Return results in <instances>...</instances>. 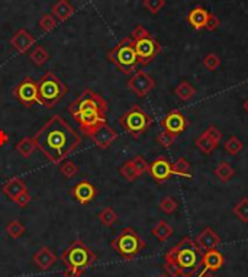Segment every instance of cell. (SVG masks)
Listing matches in <instances>:
<instances>
[{
  "label": "cell",
  "mask_w": 248,
  "mask_h": 277,
  "mask_svg": "<svg viewBox=\"0 0 248 277\" xmlns=\"http://www.w3.org/2000/svg\"><path fill=\"white\" fill-rule=\"evenodd\" d=\"M202 267V251L195 240L184 237L170 251L165 253L164 269L171 277H193Z\"/></svg>",
  "instance_id": "cell-2"
},
{
  "label": "cell",
  "mask_w": 248,
  "mask_h": 277,
  "mask_svg": "<svg viewBox=\"0 0 248 277\" xmlns=\"http://www.w3.org/2000/svg\"><path fill=\"white\" fill-rule=\"evenodd\" d=\"M206 134L219 145V142H221V139H222V132H221L216 126H209V128L206 129Z\"/></svg>",
  "instance_id": "cell-44"
},
{
  "label": "cell",
  "mask_w": 248,
  "mask_h": 277,
  "mask_svg": "<svg viewBox=\"0 0 248 277\" xmlns=\"http://www.w3.org/2000/svg\"><path fill=\"white\" fill-rule=\"evenodd\" d=\"M244 110H246V112L248 113V99L246 100V102H244Z\"/></svg>",
  "instance_id": "cell-49"
},
{
  "label": "cell",
  "mask_w": 248,
  "mask_h": 277,
  "mask_svg": "<svg viewBox=\"0 0 248 277\" xmlns=\"http://www.w3.org/2000/svg\"><path fill=\"white\" fill-rule=\"evenodd\" d=\"M174 93H176V96H177L180 100L187 102V100H190L196 94V89L192 86L189 82H181V83L176 87Z\"/></svg>",
  "instance_id": "cell-28"
},
{
  "label": "cell",
  "mask_w": 248,
  "mask_h": 277,
  "mask_svg": "<svg viewBox=\"0 0 248 277\" xmlns=\"http://www.w3.org/2000/svg\"><path fill=\"white\" fill-rule=\"evenodd\" d=\"M128 89L138 97H145L154 87H156V82L154 79L144 70H138L135 71L131 79L126 83Z\"/></svg>",
  "instance_id": "cell-12"
},
{
  "label": "cell",
  "mask_w": 248,
  "mask_h": 277,
  "mask_svg": "<svg viewBox=\"0 0 248 277\" xmlns=\"http://www.w3.org/2000/svg\"><path fill=\"white\" fill-rule=\"evenodd\" d=\"M57 261V256L48 247H41L32 257V263L41 270H48L51 269Z\"/></svg>",
  "instance_id": "cell-20"
},
{
  "label": "cell",
  "mask_w": 248,
  "mask_h": 277,
  "mask_svg": "<svg viewBox=\"0 0 248 277\" xmlns=\"http://www.w3.org/2000/svg\"><path fill=\"white\" fill-rule=\"evenodd\" d=\"M10 45L20 54H25L31 47L35 45V36L26 29H19L10 38Z\"/></svg>",
  "instance_id": "cell-17"
},
{
  "label": "cell",
  "mask_w": 248,
  "mask_h": 277,
  "mask_svg": "<svg viewBox=\"0 0 248 277\" xmlns=\"http://www.w3.org/2000/svg\"><path fill=\"white\" fill-rule=\"evenodd\" d=\"M69 89L53 71H45L38 80V104L54 109L67 94Z\"/></svg>",
  "instance_id": "cell-3"
},
{
  "label": "cell",
  "mask_w": 248,
  "mask_h": 277,
  "mask_svg": "<svg viewBox=\"0 0 248 277\" xmlns=\"http://www.w3.org/2000/svg\"><path fill=\"white\" fill-rule=\"evenodd\" d=\"M57 23H58V20L51 13L42 15L41 19H39V22H38V25H39V28H41L42 32H51V31H54L55 26H57Z\"/></svg>",
  "instance_id": "cell-35"
},
{
  "label": "cell",
  "mask_w": 248,
  "mask_h": 277,
  "mask_svg": "<svg viewBox=\"0 0 248 277\" xmlns=\"http://www.w3.org/2000/svg\"><path fill=\"white\" fill-rule=\"evenodd\" d=\"M12 93L18 99L19 103L29 109L38 103V82H35L31 76H25Z\"/></svg>",
  "instance_id": "cell-11"
},
{
  "label": "cell",
  "mask_w": 248,
  "mask_h": 277,
  "mask_svg": "<svg viewBox=\"0 0 248 277\" xmlns=\"http://www.w3.org/2000/svg\"><path fill=\"white\" fill-rule=\"evenodd\" d=\"M153 122V118L140 104H132L119 118V125L124 128L125 132L132 135L134 138H140L145 131H148Z\"/></svg>",
  "instance_id": "cell-7"
},
{
  "label": "cell",
  "mask_w": 248,
  "mask_h": 277,
  "mask_svg": "<svg viewBox=\"0 0 248 277\" xmlns=\"http://www.w3.org/2000/svg\"><path fill=\"white\" fill-rule=\"evenodd\" d=\"M71 194H73V197H74L79 203L87 205V203H90V202L96 197L97 190H96V187L93 186V183H90L89 180H82V182H79V183L73 187Z\"/></svg>",
  "instance_id": "cell-16"
},
{
  "label": "cell",
  "mask_w": 248,
  "mask_h": 277,
  "mask_svg": "<svg viewBox=\"0 0 248 277\" xmlns=\"http://www.w3.org/2000/svg\"><path fill=\"white\" fill-rule=\"evenodd\" d=\"M1 190H3V193H4L10 200H15L20 193L26 191L28 189H26V185H25L23 180H20V179H18V177H15V179L7 180V182L3 185Z\"/></svg>",
  "instance_id": "cell-23"
},
{
  "label": "cell",
  "mask_w": 248,
  "mask_h": 277,
  "mask_svg": "<svg viewBox=\"0 0 248 277\" xmlns=\"http://www.w3.org/2000/svg\"><path fill=\"white\" fill-rule=\"evenodd\" d=\"M25 231H26V228H25V225L22 222H19V221H12V222H9L7 226H6V232H7V235L12 240L20 238L25 234Z\"/></svg>",
  "instance_id": "cell-34"
},
{
  "label": "cell",
  "mask_w": 248,
  "mask_h": 277,
  "mask_svg": "<svg viewBox=\"0 0 248 277\" xmlns=\"http://www.w3.org/2000/svg\"><path fill=\"white\" fill-rule=\"evenodd\" d=\"M215 176L221 180V182H224V183H227V182H230L231 179L235 176V170L231 167L228 163H219V166L215 169Z\"/></svg>",
  "instance_id": "cell-30"
},
{
  "label": "cell",
  "mask_w": 248,
  "mask_h": 277,
  "mask_svg": "<svg viewBox=\"0 0 248 277\" xmlns=\"http://www.w3.org/2000/svg\"><path fill=\"white\" fill-rule=\"evenodd\" d=\"M35 150H38L35 141L31 137H25L16 144V151L19 153V156H22L23 158H29L35 153Z\"/></svg>",
  "instance_id": "cell-26"
},
{
  "label": "cell",
  "mask_w": 248,
  "mask_h": 277,
  "mask_svg": "<svg viewBox=\"0 0 248 277\" xmlns=\"http://www.w3.org/2000/svg\"><path fill=\"white\" fill-rule=\"evenodd\" d=\"M148 173L151 174V177L157 182V183H164L167 182L171 176H173V170H171V163L165 158L164 156L156 158L148 169Z\"/></svg>",
  "instance_id": "cell-15"
},
{
  "label": "cell",
  "mask_w": 248,
  "mask_h": 277,
  "mask_svg": "<svg viewBox=\"0 0 248 277\" xmlns=\"http://www.w3.org/2000/svg\"><path fill=\"white\" fill-rule=\"evenodd\" d=\"M153 235L161 241V243H164V241H167L171 235H173V228L168 225L165 221H159L154 228H153Z\"/></svg>",
  "instance_id": "cell-27"
},
{
  "label": "cell",
  "mask_w": 248,
  "mask_h": 277,
  "mask_svg": "<svg viewBox=\"0 0 248 277\" xmlns=\"http://www.w3.org/2000/svg\"><path fill=\"white\" fill-rule=\"evenodd\" d=\"M132 161V164H134V167H135V170L138 172L140 174V177H141L142 174L147 173L148 172V169H150V164L147 163V160L144 158L142 156H137L134 160H131Z\"/></svg>",
  "instance_id": "cell-42"
},
{
  "label": "cell",
  "mask_w": 248,
  "mask_h": 277,
  "mask_svg": "<svg viewBox=\"0 0 248 277\" xmlns=\"http://www.w3.org/2000/svg\"><path fill=\"white\" fill-rule=\"evenodd\" d=\"M7 142H9V137H7V134H6L4 131L0 129V147L6 145Z\"/></svg>",
  "instance_id": "cell-47"
},
{
  "label": "cell",
  "mask_w": 248,
  "mask_h": 277,
  "mask_svg": "<svg viewBox=\"0 0 248 277\" xmlns=\"http://www.w3.org/2000/svg\"><path fill=\"white\" fill-rule=\"evenodd\" d=\"M60 172L61 174L66 177V179H71V177H74L77 172H79V167L71 161V160H66V161H63V164L60 166Z\"/></svg>",
  "instance_id": "cell-38"
},
{
  "label": "cell",
  "mask_w": 248,
  "mask_h": 277,
  "mask_svg": "<svg viewBox=\"0 0 248 277\" xmlns=\"http://www.w3.org/2000/svg\"><path fill=\"white\" fill-rule=\"evenodd\" d=\"M203 66L209 70V71H215V70L219 69V66H221V58H219L216 54L209 52V54L203 58Z\"/></svg>",
  "instance_id": "cell-39"
},
{
  "label": "cell",
  "mask_w": 248,
  "mask_h": 277,
  "mask_svg": "<svg viewBox=\"0 0 248 277\" xmlns=\"http://www.w3.org/2000/svg\"><path fill=\"white\" fill-rule=\"evenodd\" d=\"M89 137L96 144V147H99L100 150H107L118 139V132L112 126H109L107 122H103L97 128H94Z\"/></svg>",
  "instance_id": "cell-14"
},
{
  "label": "cell",
  "mask_w": 248,
  "mask_h": 277,
  "mask_svg": "<svg viewBox=\"0 0 248 277\" xmlns=\"http://www.w3.org/2000/svg\"><path fill=\"white\" fill-rule=\"evenodd\" d=\"M73 119L79 123L82 132L84 135H87V137L94 131V128H97L103 122H107L106 112H103V110H100L97 107L82 109L80 112H77L76 115H73Z\"/></svg>",
  "instance_id": "cell-10"
},
{
  "label": "cell",
  "mask_w": 248,
  "mask_h": 277,
  "mask_svg": "<svg viewBox=\"0 0 248 277\" xmlns=\"http://www.w3.org/2000/svg\"><path fill=\"white\" fill-rule=\"evenodd\" d=\"M219 23H221V20H219V17L215 16L213 13H211V16H209V20H208V23H206V28L205 29H208V31H215V29H218V26H219Z\"/></svg>",
  "instance_id": "cell-45"
},
{
  "label": "cell",
  "mask_w": 248,
  "mask_h": 277,
  "mask_svg": "<svg viewBox=\"0 0 248 277\" xmlns=\"http://www.w3.org/2000/svg\"><path fill=\"white\" fill-rule=\"evenodd\" d=\"M119 173H121V176L124 177L125 180H128V182H134V180H137V179L140 177V174L135 170V167H134V164H132L131 160L126 161L124 166L119 169Z\"/></svg>",
  "instance_id": "cell-36"
},
{
  "label": "cell",
  "mask_w": 248,
  "mask_h": 277,
  "mask_svg": "<svg viewBox=\"0 0 248 277\" xmlns=\"http://www.w3.org/2000/svg\"><path fill=\"white\" fill-rule=\"evenodd\" d=\"M225 263L224 254L219 253L218 250H209L205 251V254L202 256V267L206 272H216L219 270Z\"/></svg>",
  "instance_id": "cell-21"
},
{
  "label": "cell",
  "mask_w": 248,
  "mask_h": 277,
  "mask_svg": "<svg viewBox=\"0 0 248 277\" xmlns=\"http://www.w3.org/2000/svg\"><path fill=\"white\" fill-rule=\"evenodd\" d=\"M159 206L164 213L171 215V213L176 212V209H177L178 205H177V200H176L174 197H171V196H164V197L160 200Z\"/></svg>",
  "instance_id": "cell-37"
},
{
  "label": "cell",
  "mask_w": 248,
  "mask_h": 277,
  "mask_svg": "<svg viewBox=\"0 0 248 277\" xmlns=\"http://www.w3.org/2000/svg\"><path fill=\"white\" fill-rule=\"evenodd\" d=\"M164 4H165V1L164 0H144V7L148 10V12H151V13H159L160 10L164 7Z\"/></svg>",
  "instance_id": "cell-41"
},
{
  "label": "cell",
  "mask_w": 248,
  "mask_h": 277,
  "mask_svg": "<svg viewBox=\"0 0 248 277\" xmlns=\"http://www.w3.org/2000/svg\"><path fill=\"white\" fill-rule=\"evenodd\" d=\"M224 148H225V151H227L230 156H237V154H240V153L243 151L244 144H243V141L238 138V137L231 135L230 138L227 139V142H225Z\"/></svg>",
  "instance_id": "cell-32"
},
{
  "label": "cell",
  "mask_w": 248,
  "mask_h": 277,
  "mask_svg": "<svg viewBox=\"0 0 248 277\" xmlns=\"http://www.w3.org/2000/svg\"><path fill=\"white\" fill-rule=\"evenodd\" d=\"M80 276H82V273L77 272V270H73V269H66V270L63 272V277H80Z\"/></svg>",
  "instance_id": "cell-46"
},
{
  "label": "cell",
  "mask_w": 248,
  "mask_h": 277,
  "mask_svg": "<svg viewBox=\"0 0 248 277\" xmlns=\"http://www.w3.org/2000/svg\"><path fill=\"white\" fill-rule=\"evenodd\" d=\"M161 128L163 131H167L170 134H173L174 137H178L180 134H183L189 125V122L186 119V116L177 110V109H173L170 110L163 119H161Z\"/></svg>",
  "instance_id": "cell-13"
},
{
  "label": "cell",
  "mask_w": 248,
  "mask_h": 277,
  "mask_svg": "<svg viewBox=\"0 0 248 277\" xmlns=\"http://www.w3.org/2000/svg\"><path fill=\"white\" fill-rule=\"evenodd\" d=\"M86 107H97L103 112H109V104L107 102L100 96L97 94L96 92H93L91 89H84L82 93H79L77 99H74L69 107H67V112L70 113L71 116L76 115L77 112H80L82 109H86Z\"/></svg>",
  "instance_id": "cell-9"
},
{
  "label": "cell",
  "mask_w": 248,
  "mask_h": 277,
  "mask_svg": "<svg viewBox=\"0 0 248 277\" xmlns=\"http://www.w3.org/2000/svg\"><path fill=\"white\" fill-rule=\"evenodd\" d=\"M196 147H197V150H199L202 154L209 156V154H212L213 151H215L219 145H218V144L206 134V131H205L202 135H199L197 139H196Z\"/></svg>",
  "instance_id": "cell-24"
},
{
  "label": "cell",
  "mask_w": 248,
  "mask_h": 277,
  "mask_svg": "<svg viewBox=\"0 0 248 277\" xmlns=\"http://www.w3.org/2000/svg\"><path fill=\"white\" fill-rule=\"evenodd\" d=\"M53 15L58 22H66L74 15V6L71 4L69 0H58L51 9Z\"/></svg>",
  "instance_id": "cell-22"
},
{
  "label": "cell",
  "mask_w": 248,
  "mask_h": 277,
  "mask_svg": "<svg viewBox=\"0 0 248 277\" xmlns=\"http://www.w3.org/2000/svg\"><path fill=\"white\" fill-rule=\"evenodd\" d=\"M131 39L134 42V48H135L137 57H138V63L141 66H148L151 61H154L157 58V55L161 52V45L159 44V41L141 25H138L132 31Z\"/></svg>",
  "instance_id": "cell-5"
},
{
  "label": "cell",
  "mask_w": 248,
  "mask_h": 277,
  "mask_svg": "<svg viewBox=\"0 0 248 277\" xmlns=\"http://www.w3.org/2000/svg\"><path fill=\"white\" fill-rule=\"evenodd\" d=\"M61 260L66 264V269L77 270L83 275L96 261V254L83 241L77 240L69 244V247L63 251Z\"/></svg>",
  "instance_id": "cell-6"
},
{
  "label": "cell",
  "mask_w": 248,
  "mask_h": 277,
  "mask_svg": "<svg viewBox=\"0 0 248 277\" xmlns=\"http://www.w3.org/2000/svg\"><path fill=\"white\" fill-rule=\"evenodd\" d=\"M118 213L115 212V209L113 208H105L102 209L100 212H99V215H97V219L100 221V224L105 226H112L115 225L116 222H118Z\"/></svg>",
  "instance_id": "cell-29"
},
{
  "label": "cell",
  "mask_w": 248,
  "mask_h": 277,
  "mask_svg": "<svg viewBox=\"0 0 248 277\" xmlns=\"http://www.w3.org/2000/svg\"><path fill=\"white\" fill-rule=\"evenodd\" d=\"M176 138L177 137H174L173 134H170L167 131H163V132H160L159 135H157V142H159L161 147H164V148H170L174 144Z\"/></svg>",
  "instance_id": "cell-40"
},
{
  "label": "cell",
  "mask_w": 248,
  "mask_h": 277,
  "mask_svg": "<svg viewBox=\"0 0 248 277\" xmlns=\"http://www.w3.org/2000/svg\"><path fill=\"white\" fill-rule=\"evenodd\" d=\"M32 138L36 148L54 166L66 161L82 144V137L60 115H55L44 123Z\"/></svg>",
  "instance_id": "cell-1"
},
{
  "label": "cell",
  "mask_w": 248,
  "mask_h": 277,
  "mask_svg": "<svg viewBox=\"0 0 248 277\" xmlns=\"http://www.w3.org/2000/svg\"><path fill=\"white\" fill-rule=\"evenodd\" d=\"M200 277H216L213 275V272H205V273H202V276Z\"/></svg>",
  "instance_id": "cell-48"
},
{
  "label": "cell",
  "mask_w": 248,
  "mask_h": 277,
  "mask_svg": "<svg viewBox=\"0 0 248 277\" xmlns=\"http://www.w3.org/2000/svg\"><path fill=\"white\" fill-rule=\"evenodd\" d=\"M159 277H171V276H168V275H167V273H164V275H160Z\"/></svg>",
  "instance_id": "cell-50"
},
{
  "label": "cell",
  "mask_w": 248,
  "mask_h": 277,
  "mask_svg": "<svg viewBox=\"0 0 248 277\" xmlns=\"http://www.w3.org/2000/svg\"><path fill=\"white\" fill-rule=\"evenodd\" d=\"M112 248L125 260H134L135 256L145 248V243L134 228H125L112 241Z\"/></svg>",
  "instance_id": "cell-8"
},
{
  "label": "cell",
  "mask_w": 248,
  "mask_h": 277,
  "mask_svg": "<svg viewBox=\"0 0 248 277\" xmlns=\"http://www.w3.org/2000/svg\"><path fill=\"white\" fill-rule=\"evenodd\" d=\"M106 57L107 60L125 76H132L137 71V67L140 64L131 36L119 41L110 51L107 52Z\"/></svg>",
  "instance_id": "cell-4"
},
{
  "label": "cell",
  "mask_w": 248,
  "mask_h": 277,
  "mask_svg": "<svg viewBox=\"0 0 248 277\" xmlns=\"http://www.w3.org/2000/svg\"><path fill=\"white\" fill-rule=\"evenodd\" d=\"M209 16H211V12L209 10H206L205 7H202V6H196L193 7L190 12H189V15H187V22H189V25L196 29V31H202V29H205L206 28V23H208V20H209Z\"/></svg>",
  "instance_id": "cell-19"
},
{
  "label": "cell",
  "mask_w": 248,
  "mask_h": 277,
  "mask_svg": "<svg viewBox=\"0 0 248 277\" xmlns=\"http://www.w3.org/2000/svg\"><path fill=\"white\" fill-rule=\"evenodd\" d=\"M234 215L244 224L248 222V197H243L235 206H234Z\"/></svg>",
  "instance_id": "cell-33"
},
{
  "label": "cell",
  "mask_w": 248,
  "mask_h": 277,
  "mask_svg": "<svg viewBox=\"0 0 248 277\" xmlns=\"http://www.w3.org/2000/svg\"><path fill=\"white\" fill-rule=\"evenodd\" d=\"M195 241L199 247V250L203 253V251H209V250H216V247L221 244V238L212 228L208 226L196 237Z\"/></svg>",
  "instance_id": "cell-18"
},
{
  "label": "cell",
  "mask_w": 248,
  "mask_h": 277,
  "mask_svg": "<svg viewBox=\"0 0 248 277\" xmlns=\"http://www.w3.org/2000/svg\"><path fill=\"white\" fill-rule=\"evenodd\" d=\"M29 58L35 66L41 67L50 60V52L47 51L44 47H35V50L31 51V54H29Z\"/></svg>",
  "instance_id": "cell-31"
},
{
  "label": "cell",
  "mask_w": 248,
  "mask_h": 277,
  "mask_svg": "<svg viewBox=\"0 0 248 277\" xmlns=\"http://www.w3.org/2000/svg\"><path fill=\"white\" fill-rule=\"evenodd\" d=\"M31 199H32V197H31V194H29V193H28V190H26V191H23V193H20L18 197H16L15 200H13V202H15V203L18 205L19 208H26V206L29 205Z\"/></svg>",
  "instance_id": "cell-43"
},
{
  "label": "cell",
  "mask_w": 248,
  "mask_h": 277,
  "mask_svg": "<svg viewBox=\"0 0 248 277\" xmlns=\"http://www.w3.org/2000/svg\"><path fill=\"white\" fill-rule=\"evenodd\" d=\"M171 170H173V176H178V177H186V179H192V169H190V163L187 161L186 157H180L176 163L171 164Z\"/></svg>",
  "instance_id": "cell-25"
}]
</instances>
